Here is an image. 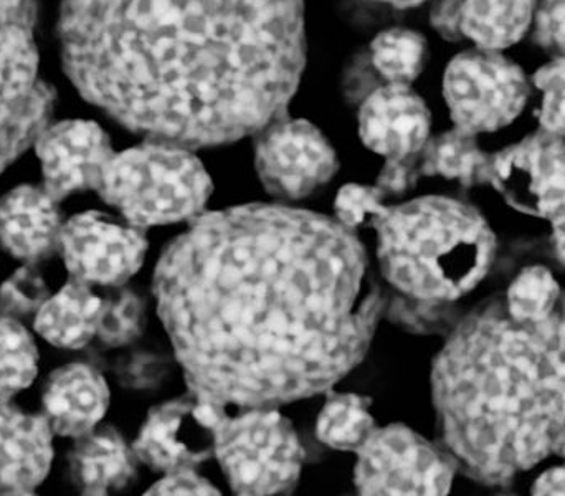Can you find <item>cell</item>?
<instances>
[{
    "label": "cell",
    "mask_w": 565,
    "mask_h": 496,
    "mask_svg": "<svg viewBox=\"0 0 565 496\" xmlns=\"http://www.w3.org/2000/svg\"><path fill=\"white\" fill-rule=\"evenodd\" d=\"M559 285L544 266L523 270L508 289V312L520 321H537L546 318L559 302Z\"/></svg>",
    "instance_id": "27"
},
{
    "label": "cell",
    "mask_w": 565,
    "mask_h": 496,
    "mask_svg": "<svg viewBox=\"0 0 565 496\" xmlns=\"http://www.w3.org/2000/svg\"><path fill=\"white\" fill-rule=\"evenodd\" d=\"M154 293L192 394L237 409L331 389L362 361L384 309L352 229L274 204L192 219L162 253Z\"/></svg>",
    "instance_id": "1"
},
{
    "label": "cell",
    "mask_w": 565,
    "mask_h": 496,
    "mask_svg": "<svg viewBox=\"0 0 565 496\" xmlns=\"http://www.w3.org/2000/svg\"><path fill=\"white\" fill-rule=\"evenodd\" d=\"M39 371V351L25 326L0 313V402L29 388Z\"/></svg>",
    "instance_id": "25"
},
{
    "label": "cell",
    "mask_w": 565,
    "mask_h": 496,
    "mask_svg": "<svg viewBox=\"0 0 565 496\" xmlns=\"http://www.w3.org/2000/svg\"><path fill=\"white\" fill-rule=\"evenodd\" d=\"M534 86L541 93V128L553 135L565 136V59L554 56L553 62L541 66L533 78Z\"/></svg>",
    "instance_id": "29"
},
{
    "label": "cell",
    "mask_w": 565,
    "mask_h": 496,
    "mask_svg": "<svg viewBox=\"0 0 565 496\" xmlns=\"http://www.w3.org/2000/svg\"><path fill=\"white\" fill-rule=\"evenodd\" d=\"M534 0H463L461 36L478 49H508L533 27Z\"/></svg>",
    "instance_id": "21"
},
{
    "label": "cell",
    "mask_w": 565,
    "mask_h": 496,
    "mask_svg": "<svg viewBox=\"0 0 565 496\" xmlns=\"http://www.w3.org/2000/svg\"><path fill=\"white\" fill-rule=\"evenodd\" d=\"M63 62L126 128L225 145L286 113L306 60L302 0H65Z\"/></svg>",
    "instance_id": "2"
},
{
    "label": "cell",
    "mask_w": 565,
    "mask_h": 496,
    "mask_svg": "<svg viewBox=\"0 0 565 496\" xmlns=\"http://www.w3.org/2000/svg\"><path fill=\"white\" fill-rule=\"evenodd\" d=\"M138 455L113 428H95L75 439L68 475L83 495H108L129 487L138 472Z\"/></svg>",
    "instance_id": "19"
},
{
    "label": "cell",
    "mask_w": 565,
    "mask_h": 496,
    "mask_svg": "<svg viewBox=\"0 0 565 496\" xmlns=\"http://www.w3.org/2000/svg\"><path fill=\"white\" fill-rule=\"evenodd\" d=\"M169 362L154 352H132L118 368L119 381L132 389H151L168 376Z\"/></svg>",
    "instance_id": "32"
},
{
    "label": "cell",
    "mask_w": 565,
    "mask_h": 496,
    "mask_svg": "<svg viewBox=\"0 0 565 496\" xmlns=\"http://www.w3.org/2000/svg\"><path fill=\"white\" fill-rule=\"evenodd\" d=\"M108 405L109 389L105 378L83 362L56 369L43 388V418L53 434L62 437H82L98 428Z\"/></svg>",
    "instance_id": "18"
},
{
    "label": "cell",
    "mask_w": 565,
    "mask_h": 496,
    "mask_svg": "<svg viewBox=\"0 0 565 496\" xmlns=\"http://www.w3.org/2000/svg\"><path fill=\"white\" fill-rule=\"evenodd\" d=\"M382 275L405 298L424 305L470 293L493 265L494 241L477 209L450 198L385 205L371 222Z\"/></svg>",
    "instance_id": "4"
},
{
    "label": "cell",
    "mask_w": 565,
    "mask_h": 496,
    "mask_svg": "<svg viewBox=\"0 0 565 496\" xmlns=\"http://www.w3.org/2000/svg\"><path fill=\"white\" fill-rule=\"evenodd\" d=\"M103 303L105 299L95 292V286L70 276L36 312L33 328L56 348H85L98 333Z\"/></svg>",
    "instance_id": "20"
},
{
    "label": "cell",
    "mask_w": 565,
    "mask_h": 496,
    "mask_svg": "<svg viewBox=\"0 0 565 496\" xmlns=\"http://www.w3.org/2000/svg\"><path fill=\"white\" fill-rule=\"evenodd\" d=\"M103 303L96 338L105 348L132 345L146 328V303L138 293L122 286L111 288Z\"/></svg>",
    "instance_id": "26"
},
{
    "label": "cell",
    "mask_w": 565,
    "mask_h": 496,
    "mask_svg": "<svg viewBox=\"0 0 565 496\" xmlns=\"http://www.w3.org/2000/svg\"><path fill=\"white\" fill-rule=\"evenodd\" d=\"M255 166L258 178L275 198L315 194L338 171V156L326 136L306 119L282 113L257 133Z\"/></svg>",
    "instance_id": "10"
},
{
    "label": "cell",
    "mask_w": 565,
    "mask_h": 496,
    "mask_svg": "<svg viewBox=\"0 0 565 496\" xmlns=\"http://www.w3.org/2000/svg\"><path fill=\"white\" fill-rule=\"evenodd\" d=\"M227 409L214 428L215 457L232 490L252 496L291 492L305 461L291 422L275 409H242L237 415Z\"/></svg>",
    "instance_id": "7"
},
{
    "label": "cell",
    "mask_w": 565,
    "mask_h": 496,
    "mask_svg": "<svg viewBox=\"0 0 565 496\" xmlns=\"http://www.w3.org/2000/svg\"><path fill=\"white\" fill-rule=\"evenodd\" d=\"M387 196L377 186L348 184L339 191L335 199V215L345 228L354 231L365 221H374L384 211Z\"/></svg>",
    "instance_id": "30"
},
{
    "label": "cell",
    "mask_w": 565,
    "mask_h": 496,
    "mask_svg": "<svg viewBox=\"0 0 565 496\" xmlns=\"http://www.w3.org/2000/svg\"><path fill=\"white\" fill-rule=\"evenodd\" d=\"M43 188L62 202L78 192L96 191L115 151L108 135L85 119L46 125L35 141Z\"/></svg>",
    "instance_id": "13"
},
{
    "label": "cell",
    "mask_w": 565,
    "mask_h": 496,
    "mask_svg": "<svg viewBox=\"0 0 565 496\" xmlns=\"http://www.w3.org/2000/svg\"><path fill=\"white\" fill-rule=\"evenodd\" d=\"M533 29L541 49L565 59V0H534Z\"/></svg>",
    "instance_id": "31"
},
{
    "label": "cell",
    "mask_w": 565,
    "mask_h": 496,
    "mask_svg": "<svg viewBox=\"0 0 565 496\" xmlns=\"http://www.w3.org/2000/svg\"><path fill=\"white\" fill-rule=\"evenodd\" d=\"M490 182L504 201L554 222L565 214V139L541 129L491 159Z\"/></svg>",
    "instance_id": "11"
},
{
    "label": "cell",
    "mask_w": 565,
    "mask_h": 496,
    "mask_svg": "<svg viewBox=\"0 0 565 496\" xmlns=\"http://www.w3.org/2000/svg\"><path fill=\"white\" fill-rule=\"evenodd\" d=\"M534 495H565V465L544 472L533 487Z\"/></svg>",
    "instance_id": "36"
},
{
    "label": "cell",
    "mask_w": 565,
    "mask_h": 496,
    "mask_svg": "<svg viewBox=\"0 0 565 496\" xmlns=\"http://www.w3.org/2000/svg\"><path fill=\"white\" fill-rule=\"evenodd\" d=\"M98 194L139 229L192 221L204 211L212 179L185 146L151 139L115 152Z\"/></svg>",
    "instance_id": "5"
},
{
    "label": "cell",
    "mask_w": 565,
    "mask_h": 496,
    "mask_svg": "<svg viewBox=\"0 0 565 496\" xmlns=\"http://www.w3.org/2000/svg\"><path fill=\"white\" fill-rule=\"evenodd\" d=\"M420 172V159H385L377 188L385 196L405 194L414 188Z\"/></svg>",
    "instance_id": "33"
},
{
    "label": "cell",
    "mask_w": 565,
    "mask_h": 496,
    "mask_svg": "<svg viewBox=\"0 0 565 496\" xmlns=\"http://www.w3.org/2000/svg\"><path fill=\"white\" fill-rule=\"evenodd\" d=\"M358 455L362 495H447L457 471L450 452L401 424L375 429Z\"/></svg>",
    "instance_id": "9"
},
{
    "label": "cell",
    "mask_w": 565,
    "mask_h": 496,
    "mask_svg": "<svg viewBox=\"0 0 565 496\" xmlns=\"http://www.w3.org/2000/svg\"><path fill=\"white\" fill-rule=\"evenodd\" d=\"M444 95L455 128L477 136L513 123L526 105L530 83L523 70L500 52L478 49L451 60Z\"/></svg>",
    "instance_id": "8"
},
{
    "label": "cell",
    "mask_w": 565,
    "mask_h": 496,
    "mask_svg": "<svg viewBox=\"0 0 565 496\" xmlns=\"http://www.w3.org/2000/svg\"><path fill=\"white\" fill-rule=\"evenodd\" d=\"M377 2L388 3V6L401 7V9H405V7L418 6V3L425 2V0H377Z\"/></svg>",
    "instance_id": "38"
},
{
    "label": "cell",
    "mask_w": 565,
    "mask_h": 496,
    "mask_svg": "<svg viewBox=\"0 0 565 496\" xmlns=\"http://www.w3.org/2000/svg\"><path fill=\"white\" fill-rule=\"evenodd\" d=\"M146 250L145 229L88 211L65 222L58 253L72 278L116 288L141 268Z\"/></svg>",
    "instance_id": "12"
},
{
    "label": "cell",
    "mask_w": 565,
    "mask_h": 496,
    "mask_svg": "<svg viewBox=\"0 0 565 496\" xmlns=\"http://www.w3.org/2000/svg\"><path fill=\"white\" fill-rule=\"evenodd\" d=\"M427 42L411 29L384 30L371 42V63L385 85L411 86L427 63Z\"/></svg>",
    "instance_id": "24"
},
{
    "label": "cell",
    "mask_w": 565,
    "mask_h": 496,
    "mask_svg": "<svg viewBox=\"0 0 565 496\" xmlns=\"http://www.w3.org/2000/svg\"><path fill=\"white\" fill-rule=\"evenodd\" d=\"M461 7L463 0H437L431 9V23L448 40L461 36Z\"/></svg>",
    "instance_id": "35"
},
{
    "label": "cell",
    "mask_w": 565,
    "mask_h": 496,
    "mask_svg": "<svg viewBox=\"0 0 565 496\" xmlns=\"http://www.w3.org/2000/svg\"><path fill=\"white\" fill-rule=\"evenodd\" d=\"M554 224V247L557 256L565 265V214L553 222Z\"/></svg>",
    "instance_id": "37"
},
{
    "label": "cell",
    "mask_w": 565,
    "mask_h": 496,
    "mask_svg": "<svg viewBox=\"0 0 565 496\" xmlns=\"http://www.w3.org/2000/svg\"><path fill=\"white\" fill-rule=\"evenodd\" d=\"M53 462V431L43 414L0 402V495L35 490Z\"/></svg>",
    "instance_id": "17"
},
{
    "label": "cell",
    "mask_w": 565,
    "mask_h": 496,
    "mask_svg": "<svg viewBox=\"0 0 565 496\" xmlns=\"http://www.w3.org/2000/svg\"><path fill=\"white\" fill-rule=\"evenodd\" d=\"M371 401L358 394H331L319 414L316 434L334 451L358 454L375 431Z\"/></svg>",
    "instance_id": "23"
},
{
    "label": "cell",
    "mask_w": 565,
    "mask_h": 496,
    "mask_svg": "<svg viewBox=\"0 0 565 496\" xmlns=\"http://www.w3.org/2000/svg\"><path fill=\"white\" fill-rule=\"evenodd\" d=\"M49 298L45 279L35 265L25 263L0 286V313L17 319L36 315Z\"/></svg>",
    "instance_id": "28"
},
{
    "label": "cell",
    "mask_w": 565,
    "mask_h": 496,
    "mask_svg": "<svg viewBox=\"0 0 565 496\" xmlns=\"http://www.w3.org/2000/svg\"><path fill=\"white\" fill-rule=\"evenodd\" d=\"M53 93L40 75L33 0H0V175L49 125Z\"/></svg>",
    "instance_id": "6"
},
{
    "label": "cell",
    "mask_w": 565,
    "mask_h": 496,
    "mask_svg": "<svg viewBox=\"0 0 565 496\" xmlns=\"http://www.w3.org/2000/svg\"><path fill=\"white\" fill-rule=\"evenodd\" d=\"M60 202L45 188L23 184L0 198V245L13 258L39 265L60 252Z\"/></svg>",
    "instance_id": "16"
},
{
    "label": "cell",
    "mask_w": 565,
    "mask_h": 496,
    "mask_svg": "<svg viewBox=\"0 0 565 496\" xmlns=\"http://www.w3.org/2000/svg\"><path fill=\"white\" fill-rule=\"evenodd\" d=\"M199 398L184 395L149 412L138 441L139 461L156 472L195 471L215 454L214 429L199 415Z\"/></svg>",
    "instance_id": "14"
},
{
    "label": "cell",
    "mask_w": 565,
    "mask_h": 496,
    "mask_svg": "<svg viewBox=\"0 0 565 496\" xmlns=\"http://www.w3.org/2000/svg\"><path fill=\"white\" fill-rule=\"evenodd\" d=\"M491 159L493 156L478 146L477 136L455 128L428 139L420 155V171L473 188L490 182Z\"/></svg>",
    "instance_id": "22"
},
{
    "label": "cell",
    "mask_w": 565,
    "mask_h": 496,
    "mask_svg": "<svg viewBox=\"0 0 565 496\" xmlns=\"http://www.w3.org/2000/svg\"><path fill=\"white\" fill-rule=\"evenodd\" d=\"M445 447L491 487L565 458V295L537 321L491 302L458 325L431 374Z\"/></svg>",
    "instance_id": "3"
},
{
    "label": "cell",
    "mask_w": 565,
    "mask_h": 496,
    "mask_svg": "<svg viewBox=\"0 0 565 496\" xmlns=\"http://www.w3.org/2000/svg\"><path fill=\"white\" fill-rule=\"evenodd\" d=\"M217 488L195 474V471L172 472L164 474L154 487L149 488L148 495H217Z\"/></svg>",
    "instance_id": "34"
},
{
    "label": "cell",
    "mask_w": 565,
    "mask_h": 496,
    "mask_svg": "<svg viewBox=\"0 0 565 496\" xmlns=\"http://www.w3.org/2000/svg\"><path fill=\"white\" fill-rule=\"evenodd\" d=\"M359 136L385 159H420L430 139V112L411 86H381L359 109Z\"/></svg>",
    "instance_id": "15"
}]
</instances>
